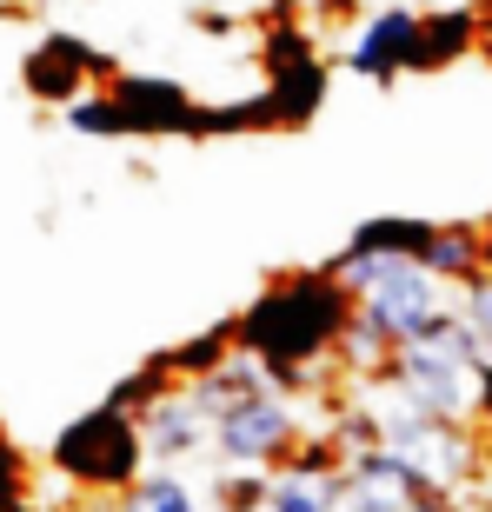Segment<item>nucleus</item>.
<instances>
[{
    "label": "nucleus",
    "instance_id": "nucleus-1",
    "mask_svg": "<svg viewBox=\"0 0 492 512\" xmlns=\"http://www.w3.org/2000/svg\"><path fill=\"white\" fill-rule=\"evenodd\" d=\"M479 373H486V366H479L473 333L459 326V313H453V326H439L433 340L393 346V380L433 419H446V426H459V419L479 406Z\"/></svg>",
    "mask_w": 492,
    "mask_h": 512
},
{
    "label": "nucleus",
    "instance_id": "nucleus-2",
    "mask_svg": "<svg viewBox=\"0 0 492 512\" xmlns=\"http://www.w3.org/2000/svg\"><path fill=\"white\" fill-rule=\"evenodd\" d=\"M293 439H300V413H293V399H286V393L240 399V406H227V413L213 419V453L227 459V466H240V473H253V466H266V459H280Z\"/></svg>",
    "mask_w": 492,
    "mask_h": 512
},
{
    "label": "nucleus",
    "instance_id": "nucleus-3",
    "mask_svg": "<svg viewBox=\"0 0 492 512\" xmlns=\"http://www.w3.org/2000/svg\"><path fill=\"white\" fill-rule=\"evenodd\" d=\"M140 453L153 459V473H180L193 453H213V413L187 393H160L140 419Z\"/></svg>",
    "mask_w": 492,
    "mask_h": 512
},
{
    "label": "nucleus",
    "instance_id": "nucleus-4",
    "mask_svg": "<svg viewBox=\"0 0 492 512\" xmlns=\"http://www.w3.org/2000/svg\"><path fill=\"white\" fill-rule=\"evenodd\" d=\"M413 27H419V20L406 14V7H393V14H379L373 27H366V34L353 40V54H346V67H353V74H379V67H393L399 54H413Z\"/></svg>",
    "mask_w": 492,
    "mask_h": 512
},
{
    "label": "nucleus",
    "instance_id": "nucleus-5",
    "mask_svg": "<svg viewBox=\"0 0 492 512\" xmlns=\"http://www.w3.org/2000/svg\"><path fill=\"white\" fill-rule=\"evenodd\" d=\"M120 512H207V499L180 473H140L127 486V499H120Z\"/></svg>",
    "mask_w": 492,
    "mask_h": 512
},
{
    "label": "nucleus",
    "instance_id": "nucleus-6",
    "mask_svg": "<svg viewBox=\"0 0 492 512\" xmlns=\"http://www.w3.org/2000/svg\"><path fill=\"white\" fill-rule=\"evenodd\" d=\"M419 266L433 273L439 286H466V280H479V233H459V227H446V233H433L426 240V253H419Z\"/></svg>",
    "mask_w": 492,
    "mask_h": 512
},
{
    "label": "nucleus",
    "instance_id": "nucleus-7",
    "mask_svg": "<svg viewBox=\"0 0 492 512\" xmlns=\"http://www.w3.org/2000/svg\"><path fill=\"white\" fill-rule=\"evenodd\" d=\"M459 326L473 333V353H479V366H492V273L466 280V293H459Z\"/></svg>",
    "mask_w": 492,
    "mask_h": 512
},
{
    "label": "nucleus",
    "instance_id": "nucleus-8",
    "mask_svg": "<svg viewBox=\"0 0 492 512\" xmlns=\"http://www.w3.org/2000/svg\"><path fill=\"white\" fill-rule=\"evenodd\" d=\"M406 512H453V499L446 493H419V499H406Z\"/></svg>",
    "mask_w": 492,
    "mask_h": 512
}]
</instances>
